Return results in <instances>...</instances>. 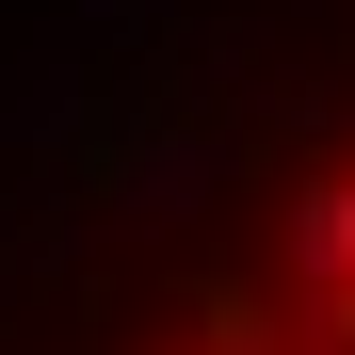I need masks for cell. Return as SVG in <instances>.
I'll use <instances>...</instances> for the list:
<instances>
[{"label":"cell","mask_w":355,"mask_h":355,"mask_svg":"<svg viewBox=\"0 0 355 355\" xmlns=\"http://www.w3.org/2000/svg\"><path fill=\"white\" fill-rule=\"evenodd\" d=\"M33 355H355V17L97 210Z\"/></svg>","instance_id":"cell-1"}]
</instances>
